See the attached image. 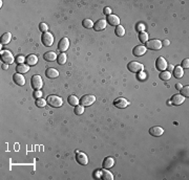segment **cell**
Returning <instances> with one entry per match:
<instances>
[{
	"label": "cell",
	"mask_w": 189,
	"mask_h": 180,
	"mask_svg": "<svg viewBox=\"0 0 189 180\" xmlns=\"http://www.w3.org/2000/svg\"><path fill=\"white\" fill-rule=\"evenodd\" d=\"M31 85L34 90H40L43 86V82H42V78L38 75H34L31 79Z\"/></svg>",
	"instance_id": "cell-1"
},
{
	"label": "cell",
	"mask_w": 189,
	"mask_h": 180,
	"mask_svg": "<svg viewBox=\"0 0 189 180\" xmlns=\"http://www.w3.org/2000/svg\"><path fill=\"white\" fill-rule=\"evenodd\" d=\"M46 102H47L48 105L52 106V107H55V108L61 107L62 104H63L62 99L59 97V96H57V95H50V96H47Z\"/></svg>",
	"instance_id": "cell-2"
},
{
	"label": "cell",
	"mask_w": 189,
	"mask_h": 180,
	"mask_svg": "<svg viewBox=\"0 0 189 180\" xmlns=\"http://www.w3.org/2000/svg\"><path fill=\"white\" fill-rule=\"evenodd\" d=\"M146 46L145 47L147 49H151V50H160L162 48V42L158 39H152L149 40V41L146 42Z\"/></svg>",
	"instance_id": "cell-3"
},
{
	"label": "cell",
	"mask_w": 189,
	"mask_h": 180,
	"mask_svg": "<svg viewBox=\"0 0 189 180\" xmlns=\"http://www.w3.org/2000/svg\"><path fill=\"white\" fill-rule=\"evenodd\" d=\"M41 41L44 46H46V47H50V46L53 45V43H54V37H53L52 34L47 31V33L42 34Z\"/></svg>",
	"instance_id": "cell-4"
},
{
	"label": "cell",
	"mask_w": 189,
	"mask_h": 180,
	"mask_svg": "<svg viewBox=\"0 0 189 180\" xmlns=\"http://www.w3.org/2000/svg\"><path fill=\"white\" fill-rule=\"evenodd\" d=\"M127 68H128V70L130 71V72L139 73L140 71L143 70V65H142L141 63H139V62H135V61H133V62H129L128 63V65H127Z\"/></svg>",
	"instance_id": "cell-5"
},
{
	"label": "cell",
	"mask_w": 189,
	"mask_h": 180,
	"mask_svg": "<svg viewBox=\"0 0 189 180\" xmlns=\"http://www.w3.org/2000/svg\"><path fill=\"white\" fill-rule=\"evenodd\" d=\"M95 101H96L95 95L87 94L80 99V104H81V106H83V107H88V106L93 105V104L95 103Z\"/></svg>",
	"instance_id": "cell-6"
},
{
	"label": "cell",
	"mask_w": 189,
	"mask_h": 180,
	"mask_svg": "<svg viewBox=\"0 0 189 180\" xmlns=\"http://www.w3.org/2000/svg\"><path fill=\"white\" fill-rule=\"evenodd\" d=\"M0 55H1V61L5 64H12L14 62V57H13L12 52L8 50H1Z\"/></svg>",
	"instance_id": "cell-7"
},
{
	"label": "cell",
	"mask_w": 189,
	"mask_h": 180,
	"mask_svg": "<svg viewBox=\"0 0 189 180\" xmlns=\"http://www.w3.org/2000/svg\"><path fill=\"white\" fill-rule=\"evenodd\" d=\"M156 67L158 70L160 71H164L165 69L167 68V62L163 57H159L156 61Z\"/></svg>",
	"instance_id": "cell-8"
},
{
	"label": "cell",
	"mask_w": 189,
	"mask_h": 180,
	"mask_svg": "<svg viewBox=\"0 0 189 180\" xmlns=\"http://www.w3.org/2000/svg\"><path fill=\"white\" fill-rule=\"evenodd\" d=\"M114 106L120 109H124L128 106V102L124 99V97H118L114 101Z\"/></svg>",
	"instance_id": "cell-9"
},
{
	"label": "cell",
	"mask_w": 189,
	"mask_h": 180,
	"mask_svg": "<svg viewBox=\"0 0 189 180\" xmlns=\"http://www.w3.org/2000/svg\"><path fill=\"white\" fill-rule=\"evenodd\" d=\"M69 47V40L67 38H63V39L60 40L58 44V49L60 50L61 52H65Z\"/></svg>",
	"instance_id": "cell-10"
},
{
	"label": "cell",
	"mask_w": 189,
	"mask_h": 180,
	"mask_svg": "<svg viewBox=\"0 0 189 180\" xmlns=\"http://www.w3.org/2000/svg\"><path fill=\"white\" fill-rule=\"evenodd\" d=\"M76 160L78 161V164H80L81 166H86L88 164V158L86 156L85 153H82V152H77V157Z\"/></svg>",
	"instance_id": "cell-11"
},
{
	"label": "cell",
	"mask_w": 189,
	"mask_h": 180,
	"mask_svg": "<svg viewBox=\"0 0 189 180\" xmlns=\"http://www.w3.org/2000/svg\"><path fill=\"white\" fill-rule=\"evenodd\" d=\"M146 50H147V48L143 45L136 46V47L133 49V55L135 57H141V56H143V55H145Z\"/></svg>",
	"instance_id": "cell-12"
},
{
	"label": "cell",
	"mask_w": 189,
	"mask_h": 180,
	"mask_svg": "<svg viewBox=\"0 0 189 180\" xmlns=\"http://www.w3.org/2000/svg\"><path fill=\"white\" fill-rule=\"evenodd\" d=\"M163 133H164V129L161 128V127L154 126V127H151V128L149 129V134L152 135V136L159 137V136H161Z\"/></svg>",
	"instance_id": "cell-13"
},
{
	"label": "cell",
	"mask_w": 189,
	"mask_h": 180,
	"mask_svg": "<svg viewBox=\"0 0 189 180\" xmlns=\"http://www.w3.org/2000/svg\"><path fill=\"white\" fill-rule=\"evenodd\" d=\"M106 27V20L104 19H99L98 21H96L94 23V28L96 31H101L103 29H105Z\"/></svg>",
	"instance_id": "cell-14"
},
{
	"label": "cell",
	"mask_w": 189,
	"mask_h": 180,
	"mask_svg": "<svg viewBox=\"0 0 189 180\" xmlns=\"http://www.w3.org/2000/svg\"><path fill=\"white\" fill-rule=\"evenodd\" d=\"M45 75L48 79H56V78L59 77V71L57 69L50 67V68H47L45 70Z\"/></svg>",
	"instance_id": "cell-15"
},
{
	"label": "cell",
	"mask_w": 189,
	"mask_h": 180,
	"mask_svg": "<svg viewBox=\"0 0 189 180\" xmlns=\"http://www.w3.org/2000/svg\"><path fill=\"white\" fill-rule=\"evenodd\" d=\"M184 101H185V97L181 94H175L171 97V104H173L175 106L182 105L184 103Z\"/></svg>",
	"instance_id": "cell-16"
},
{
	"label": "cell",
	"mask_w": 189,
	"mask_h": 180,
	"mask_svg": "<svg viewBox=\"0 0 189 180\" xmlns=\"http://www.w3.org/2000/svg\"><path fill=\"white\" fill-rule=\"evenodd\" d=\"M13 81L15 82V84H17V85L19 86H23L25 84V79L23 78V75H21V73H18V72L13 75Z\"/></svg>",
	"instance_id": "cell-17"
},
{
	"label": "cell",
	"mask_w": 189,
	"mask_h": 180,
	"mask_svg": "<svg viewBox=\"0 0 189 180\" xmlns=\"http://www.w3.org/2000/svg\"><path fill=\"white\" fill-rule=\"evenodd\" d=\"M107 22L109 23L111 26H118L120 25V18L116 15H109L107 16Z\"/></svg>",
	"instance_id": "cell-18"
},
{
	"label": "cell",
	"mask_w": 189,
	"mask_h": 180,
	"mask_svg": "<svg viewBox=\"0 0 189 180\" xmlns=\"http://www.w3.org/2000/svg\"><path fill=\"white\" fill-rule=\"evenodd\" d=\"M25 62L29 66H35L38 62V57L36 55H29L25 58Z\"/></svg>",
	"instance_id": "cell-19"
},
{
	"label": "cell",
	"mask_w": 189,
	"mask_h": 180,
	"mask_svg": "<svg viewBox=\"0 0 189 180\" xmlns=\"http://www.w3.org/2000/svg\"><path fill=\"white\" fill-rule=\"evenodd\" d=\"M29 70V66L27 64H18L16 66V71L18 73H21V75L26 73Z\"/></svg>",
	"instance_id": "cell-20"
},
{
	"label": "cell",
	"mask_w": 189,
	"mask_h": 180,
	"mask_svg": "<svg viewBox=\"0 0 189 180\" xmlns=\"http://www.w3.org/2000/svg\"><path fill=\"white\" fill-rule=\"evenodd\" d=\"M114 164V160L112 157H105V159L103 160V168L104 169H110L112 168Z\"/></svg>",
	"instance_id": "cell-21"
},
{
	"label": "cell",
	"mask_w": 189,
	"mask_h": 180,
	"mask_svg": "<svg viewBox=\"0 0 189 180\" xmlns=\"http://www.w3.org/2000/svg\"><path fill=\"white\" fill-rule=\"evenodd\" d=\"M57 55L55 54L54 52H45L44 54V56H43V58H44V60L45 61H47V62H53V61H55L57 59Z\"/></svg>",
	"instance_id": "cell-22"
},
{
	"label": "cell",
	"mask_w": 189,
	"mask_h": 180,
	"mask_svg": "<svg viewBox=\"0 0 189 180\" xmlns=\"http://www.w3.org/2000/svg\"><path fill=\"white\" fill-rule=\"evenodd\" d=\"M100 178L103 180H112L114 179V176H112V174L109 171H107V169H105V170L101 171V176H100Z\"/></svg>",
	"instance_id": "cell-23"
},
{
	"label": "cell",
	"mask_w": 189,
	"mask_h": 180,
	"mask_svg": "<svg viewBox=\"0 0 189 180\" xmlns=\"http://www.w3.org/2000/svg\"><path fill=\"white\" fill-rule=\"evenodd\" d=\"M183 75H184V71L181 66L175 67V69H173V77H175V79H181V78L183 77Z\"/></svg>",
	"instance_id": "cell-24"
},
{
	"label": "cell",
	"mask_w": 189,
	"mask_h": 180,
	"mask_svg": "<svg viewBox=\"0 0 189 180\" xmlns=\"http://www.w3.org/2000/svg\"><path fill=\"white\" fill-rule=\"evenodd\" d=\"M67 102H69V105L76 107V106H78V103H79L80 101L78 99V97L76 96V95H69V99H67Z\"/></svg>",
	"instance_id": "cell-25"
},
{
	"label": "cell",
	"mask_w": 189,
	"mask_h": 180,
	"mask_svg": "<svg viewBox=\"0 0 189 180\" xmlns=\"http://www.w3.org/2000/svg\"><path fill=\"white\" fill-rule=\"evenodd\" d=\"M66 55H65V52H61L60 55H59L58 57H57V62H58L59 65H63L66 63Z\"/></svg>",
	"instance_id": "cell-26"
},
{
	"label": "cell",
	"mask_w": 189,
	"mask_h": 180,
	"mask_svg": "<svg viewBox=\"0 0 189 180\" xmlns=\"http://www.w3.org/2000/svg\"><path fill=\"white\" fill-rule=\"evenodd\" d=\"M159 78H160L161 80H163V81H168V80H170V78H171V73L166 70L161 71V73L159 75Z\"/></svg>",
	"instance_id": "cell-27"
},
{
	"label": "cell",
	"mask_w": 189,
	"mask_h": 180,
	"mask_svg": "<svg viewBox=\"0 0 189 180\" xmlns=\"http://www.w3.org/2000/svg\"><path fill=\"white\" fill-rule=\"evenodd\" d=\"M11 38H12V35L11 33H5L4 35H2L1 37V44H8L11 41Z\"/></svg>",
	"instance_id": "cell-28"
},
{
	"label": "cell",
	"mask_w": 189,
	"mask_h": 180,
	"mask_svg": "<svg viewBox=\"0 0 189 180\" xmlns=\"http://www.w3.org/2000/svg\"><path fill=\"white\" fill-rule=\"evenodd\" d=\"M116 31V35L118 36V37H123V36L125 35V29L121 24L116 27V31Z\"/></svg>",
	"instance_id": "cell-29"
},
{
	"label": "cell",
	"mask_w": 189,
	"mask_h": 180,
	"mask_svg": "<svg viewBox=\"0 0 189 180\" xmlns=\"http://www.w3.org/2000/svg\"><path fill=\"white\" fill-rule=\"evenodd\" d=\"M139 40L142 43L145 44L146 42L148 41V34L146 33V31H141V33L139 34Z\"/></svg>",
	"instance_id": "cell-30"
},
{
	"label": "cell",
	"mask_w": 189,
	"mask_h": 180,
	"mask_svg": "<svg viewBox=\"0 0 189 180\" xmlns=\"http://www.w3.org/2000/svg\"><path fill=\"white\" fill-rule=\"evenodd\" d=\"M82 25H83L85 28H93L94 27V22H93L90 19H84L82 21Z\"/></svg>",
	"instance_id": "cell-31"
},
{
	"label": "cell",
	"mask_w": 189,
	"mask_h": 180,
	"mask_svg": "<svg viewBox=\"0 0 189 180\" xmlns=\"http://www.w3.org/2000/svg\"><path fill=\"white\" fill-rule=\"evenodd\" d=\"M74 112H75L76 115H81V114H83V112H84V107H83V106H81V105L76 106Z\"/></svg>",
	"instance_id": "cell-32"
},
{
	"label": "cell",
	"mask_w": 189,
	"mask_h": 180,
	"mask_svg": "<svg viewBox=\"0 0 189 180\" xmlns=\"http://www.w3.org/2000/svg\"><path fill=\"white\" fill-rule=\"evenodd\" d=\"M46 103H47V102L44 101L43 99H36V106H37V107H39V108L45 107Z\"/></svg>",
	"instance_id": "cell-33"
},
{
	"label": "cell",
	"mask_w": 189,
	"mask_h": 180,
	"mask_svg": "<svg viewBox=\"0 0 189 180\" xmlns=\"http://www.w3.org/2000/svg\"><path fill=\"white\" fill-rule=\"evenodd\" d=\"M39 29H40V31H42V33H47V29H48V26H47V24L46 23H44V22H41V23H39Z\"/></svg>",
	"instance_id": "cell-34"
},
{
	"label": "cell",
	"mask_w": 189,
	"mask_h": 180,
	"mask_svg": "<svg viewBox=\"0 0 189 180\" xmlns=\"http://www.w3.org/2000/svg\"><path fill=\"white\" fill-rule=\"evenodd\" d=\"M181 95H183L184 97L189 96V86H185L181 89Z\"/></svg>",
	"instance_id": "cell-35"
},
{
	"label": "cell",
	"mask_w": 189,
	"mask_h": 180,
	"mask_svg": "<svg viewBox=\"0 0 189 180\" xmlns=\"http://www.w3.org/2000/svg\"><path fill=\"white\" fill-rule=\"evenodd\" d=\"M182 68H188L189 67V59L187 58V59H184L183 60V62H182Z\"/></svg>",
	"instance_id": "cell-36"
},
{
	"label": "cell",
	"mask_w": 189,
	"mask_h": 180,
	"mask_svg": "<svg viewBox=\"0 0 189 180\" xmlns=\"http://www.w3.org/2000/svg\"><path fill=\"white\" fill-rule=\"evenodd\" d=\"M25 60V58L23 56H18L16 58V62L18 63V64H23V61Z\"/></svg>",
	"instance_id": "cell-37"
},
{
	"label": "cell",
	"mask_w": 189,
	"mask_h": 180,
	"mask_svg": "<svg viewBox=\"0 0 189 180\" xmlns=\"http://www.w3.org/2000/svg\"><path fill=\"white\" fill-rule=\"evenodd\" d=\"M34 96L36 97V99H41L42 96V92L40 90H36L35 92H34Z\"/></svg>",
	"instance_id": "cell-38"
},
{
	"label": "cell",
	"mask_w": 189,
	"mask_h": 180,
	"mask_svg": "<svg viewBox=\"0 0 189 180\" xmlns=\"http://www.w3.org/2000/svg\"><path fill=\"white\" fill-rule=\"evenodd\" d=\"M104 14L109 16V15H111V10H110L109 7H105L104 8Z\"/></svg>",
	"instance_id": "cell-39"
},
{
	"label": "cell",
	"mask_w": 189,
	"mask_h": 180,
	"mask_svg": "<svg viewBox=\"0 0 189 180\" xmlns=\"http://www.w3.org/2000/svg\"><path fill=\"white\" fill-rule=\"evenodd\" d=\"M169 43H170V42H169V40L165 39L164 41L162 42V46H168V45H169Z\"/></svg>",
	"instance_id": "cell-40"
},
{
	"label": "cell",
	"mask_w": 189,
	"mask_h": 180,
	"mask_svg": "<svg viewBox=\"0 0 189 180\" xmlns=\"http://www.w3.org/2000/svg\"><path fill=\"white\" fill-rule=\"evenodd\" d=\"M167 67H168V69H169V72L170 71H173V69H175V67H173V65H167Z\"/></svg>",
	"instance_id": "cell-41"
},
{
	"label": "cell",
	"mask_w": 189,
	"mask_h": 180,
	"mask_svg": "<svg viewBox=\"0 0 189 180\" xmlns=\"http://www.w3.org/2000/svg\"><path fill=\"white\" fill-rule=\"evenodd\" d=\"M175 88H177L178 90H181V89H182V88H183V87H182V85H181V84H180V83H178L177 85H175Z\"/></svg>",
	"instance_id": "cell-42"
},
{
	"label": "cell",
	"mask_w": 189,
	"mask_h": 180,
	"mask_svg": "<svg viewBox=\"0 0 189 180\" xmlns=\"http://www.w3.org/2000/svg\"><path fill=\"white\" fill-rule=\"evenodd\" d=\"M8 64H5V63H4L3 65H1V67H2V69H8Z\"/></svg>",
	"instance_id": "cell-43"
}]
</instances>
